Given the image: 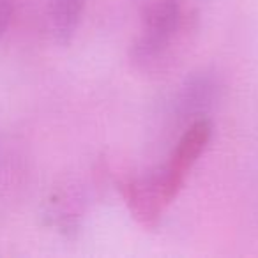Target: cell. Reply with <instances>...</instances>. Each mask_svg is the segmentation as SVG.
I'll list each match as a JSON object with an SVG mask.
<instances>
[{"label":"cell","mask_w":258,"mask_h":258,"mask_svg":"<svg viewBox=\"0 0 258 258\" xmlns=\"http://www.w3.org/2000/svg\"><path fill=\"white\" fill-rule=\"evenodd\" d=\"M214 90L216 85L207 75H198L187 80L184 85L182 94L179 99V110L184 117H193L197 118L204 117V111L211 106L212 99H214Z\"/></svg>","instance_id":"cell-4"},{"label":"cell","mask_w":258,"mask_h":258,"mask_svg":"<svg viewBox=\"0 0 258 258\" xmlns=\"http://www.w3.org/2000/svg\"><path fill=\"white\" fill-rule=\"evenodd\" d=\"M13 15V2L11 0H0V37L6 32L9 25V20Z\"/></svg>","instance_id":"cell-5"},{"label":"cell","mask_w":258,"mask_h":258,"mask_svg":"<svg viewBox=\"0 0 258 258\" xmlns=\"http://www.w3.org/2000/svg\"><path fill=\"white\" fill-rule=\"evenodd\" d=\"M212 135V125L207 118H197L189 124V127L184 131L180 140L177 142L175 149H173L172 156H170L168 163L159 166V172L168 180V186L175 195H179L180 187L184 186L187 173L198 161L200 154L205 151L209 140Z\"/></svg>","instance_id":"cell-2"},{"label":"cell","mask_w":258,"mask_h":258,"mask_svg":"<svg viewBox=\"0 0 258 258\" xmlns=\"http://www.w3.org/2000/svg\"><path fill=\"white\" fill-rule=\"evenodd\" d=\"M83 8H85V0H50L48 2L51 34L60 44L71 41Z\"/></svg>","instance_id":"cell-3"},{"label":"cell","mask_w":258,"mask_h":258,"mask_svg":"<svg viewBox=\"0 0 258 258\" xmlns=\"http://www.w3.org/2000/svg\"><path fill=\"white\" fill-rule=\"evenodd\" d=\"M180 25V0H147L144 6V27L133 44L137 62H151L168 48Z\"/></svg>","instance_id":"cell-1"}]
</instances>
